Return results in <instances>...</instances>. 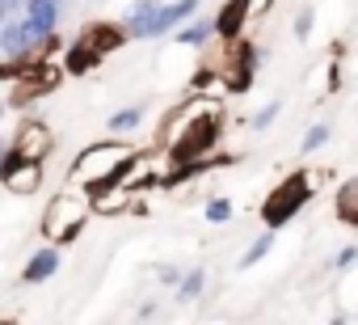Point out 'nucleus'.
<instances>
[{
  "label": "nucleus",
  "mask_w": 358,
  "mask_h": 325,
  "mask_svg": "<svg viewBox=\"0 0 358 325\" xmlns=\"http://www.w3.org/2000/svg\"><path fill=\"white\" fill-rule=\"evenodd\" d=\"M139 152L127 144V139H101V144H89L68 170V186H85V191H106L110 182H118V174L131 165Z\"/></svg>",
  "instance_id": "1"
},
{
  "label": "nucleus",
  "mask_w": 358,
  "mask_h": 325,
  "mask_svg": "<svg viewBox=\"0 0 358 325\" xmlns=\"http://www.w3.org/2000/svg\"><path fill=\"white\" fill-rule=\"evenodd\" d=\"M93 195H85L80 186H64L51 203H47V212H43V220H38V233L51 241V245H64V241H72L80 228H85V220L93 216Z\"/></svg>",
  "instance_id": "2"
},
{
  "label": "nucleus",
  "mask_w": 358,
  "mask_h": 325,
  "mask_svg": "<svg viewBox=\"0 0 358 325\" xmlns=\"http://www.w3.org/2000/svg\"><path fill=\"white\" fill-rule=\"evenodd\" d=\"M308 199H312V178H308L303 170H295V174L282 178V182L270 191V199L262 203V220H266V228H282V224H291L295 212H299Z\"/></svg>",
  "instance_id": "3"
},
{
  "label": "nucleus",
  "mask_w": 358,
  "mask_h": 325,
  "mask_svg": "<svg viewBox=\"0 0 358 325\" xmlns=\"http://www.w3.org/2000/svg\"><path fill=\"white\" fill-rule=\"evenodd\" d=\"M211 114H220L211 97H186L182 106H173V110L160 118V135H156V144H160V148H177V144H182L203 118H211Z\"/></svg>",
  "instance_id": "4"
},
{
  "label": "nucleus",
  "mask_w": 358,
  "mask_h": 325,
  "mask_svg": "<svg viewBox=\"0 0 358 325\" xmlns=\"http://www.w3.org/2000/svg\"><path fill=\"white\" fill-rule=\"evenodd\" d=\"M0 186H5L9 195H17V199H30V195L43 186V165L22 160L17 152L5 148V156H0Z\"/></svg>",
  "instance_id": "5"
},
{
  "label": "nucleus",
  "mask_w": 358,
  "mask_h": 325,
  "mask_svg": "<svg viewBox=\"0 0 358 325\" xmlns=\"http://www.w3.org/2000/svg\"><path fill=\"white\" fill-rule=\"evenodd\" d=\"M51 148H55V131L47 123H38V118L22 123L13 131V139H9V152H17L22 160H34V165H43V160L51 156Z\"/></svg>",
  "instance_id": "6"
},
{
  "label": "nucleus",
  "mask_w": 358,
  "mask_h": 325,
  "mask_svg": "<svg viewBox=\"0 0 358 325\" xmlns=\"http://www.w3.org/2000/svg\"><path fill=\"white\" fill-rule=\"evenodd\" d=\"M131 39V30L127 26H114V22H93V26H85V34L76 39V47H85L97 64L110 55V51H118L122 43Z\"/></svg>",
  "instance_id": "7"
},
{
  "label": "nucleus",
  "mask_w": 358,
  "mask_h": 325,
  "mask_svg": "<svg viewBox=\"0 0 358 325\" xmlns=\"http://www.w3.org/2000/svg\"><path fill=\"white\" fill-rule=\"evenodd\" d=\"M38 43H47V39H38V30L30 22L5 18V26H0V51H5V60H26V55H34Z\"/></svg>",
  "instance_id": "8"
},
{
  "label": "nucleus",
  "mask_w": 358,
  "mask_h": 325,
  "mask_svg": "<svg viewBox=\"0 0 358 325\" xmlns=\"http://www.w3.org/2000/svg\"><path fill=\"white\" fill-rule=\"evenodd\" d=\"M194 9H199V0H173V5H160V13H156V18H152L135 39H160V34H169L177 22H186Z\"/></svg>",
  "instance_id": "9"
},
{
  "label": "nucleus",
  "mask_w": 358,
  "mask_h": 325,
  "mask_svg": "<svg viewBox=\"0 0 358 325\" xmlns=\"http://www.w3.org/2000/svg\"><path fill=\"white\" fill-rule=\"evenodd\" d=\"M253 72H257V51L249 43H232V60H228V89L245 93L253 85Z\"/></svg>",
  "instance_id": "10"
},
{
  "label": "nucleus",
  "mask_w": 358,
  "mask_h": 325,
  "mask_svg": "<svg viewBox=\"0 0 358 325\" xmlns=\"http://www.w3.org/2000/svg\"><path fill=\"white\" fill-rule=\"evenodd\" d=\"M156 174H160V165H156V156H148V152H139L131 165L118 174V182H110V186H118V191H143L148 182H156Z\"/></svg>",
  "instance_id": "11"
},
{
  "label": "nucleus",
  "mask_w": 358,
  "mask_h": 325,
  "mask_svg": "<svg viewBox=\"0 0 358 325\" xmlns=\"http://www.w3.org/2000/svg\"><path fill=\"white\" fill-rule=\"evenodd\" d=\"M26 22L38 30V39H55L59 5H55V0H30V5H26Z\"/></svg>",
  "instance_id": "12"
},
{
  "label": "nucleus",
  "mask_w": 358,
  "mask_h": 325,
  "mask_svg": "<svg viewBox=\"0 0 358 325\" xmlns=\"http://www.w3.org/2000/svg\"><path fill=\"white\" fill-rule=\"evenodd\" d=\"M55 270H59V249H38V254L26 262V270H22V283H47Z\"/></svg>",
  "instance_id": "13"
},
{
  "label": "nucleus",
  "mask_w": 358,
  "mask_h": 325,
  "mask_svg": "<svg viewBox=\"0 0 358 325\" xmlns=\"http://www.w3.org/2000/svg\"><path fill=\"white\" fill-rule=\"evenodd\" d=\"M333 212H337V220H341V224L358 228V178H350V182H341V186H337Z\"/></svg>",
  "instance_id": "14"
},
{
  "label": "nucleus",
  "mask_w": 358,
  "mask_h": 325,
  "mask_svg": "<svg viewBox=\"0 0 358 325\" xmlns=\"http://www.w3.org/2000/svg\"><path fill=\"white\" fill-rule=\"evenodd\" d=\"M215 34H220L215 18H199V22H190L182 34H177V43H186V47H203V43H211Z\"/></svg>",
  "instance_id": "15"
},
{
  "label": "nucleus",
  "mask_w": 358,
  "mask_h": 325,
  "mask_svg": "<svg viewBox=\"0 0 358 325\" xmlns=\"http://www.w3.org/2000/svg\"><path fill=\"white\" fill-rule=\"evenodd\" d=\"M156 13H160V0H135V5L127 9V22H122V26H127V30H131V39H135V34H139Z\"/></svg>",
  "instance_id": "16"
},
{
  "label": "nucleus",
  "mask_w": 358,
  "mask_h": 325,
  "mask_svg": "<svg viewBox=\"0 0 358 325\" xmlns=\"http://www.w3.org/2000/svg\"><path fill=\"white\" fill-rule=\"evenodd\" d=\"M270 245H274V228H266V233H262V237H257V241H253V245L245 249L241 266H257V262H262V258L270 254Z\"/></svg>",
  "instance_id": "17"
},
{
  "label": "nucleus",
  "mask_w": 358,
  "mask_h": 325,
  "mask_svg": "<svg viewBox=\"0 0 358 325\" xmlns=\"http://www.w3.org/2000/svg\"><path fill=\"white\" fill-rule=\"evenodd\" d=\"M203 287H207V270L199 266V270H190V275L182 279V287H177V300H194Z\"/></svg>",
  "instance_id": "18"
},
{
  "label": "nucleus",
  "mask_w": 358,
  "mask_h": 325,
  "mask_svg": "<svg viewBox=\"0 0 358 325\" xmlns=\"http://www.w3.org/2000/svg\"><path fill=\"white\" fill-rule=\"evenodd\" d=\"M139 118H143V110H139V106H131V110H118V114H114L106 127L122 135V131H135V127H139Z\"/></svg>",
  "instance_id": "19"
},
{
  "label": "nucleus",
  "mask_w": 358,
  "mask_h": 325,
  "mask_svg": "<svg viewBox=\"0 0 358 325\" xmlns=\"http://www.w3.org/2000/svg\"><path fill=\"white\" fill-rule=\"evenodd\" d=\"M324 144H329V127H324V123H316V127L303 135V152H316V148H324Z\"/></svg>",
  "instance_id": "20"
},
{
  "label": "nucleus",
  "mask_w": 358,
  "mask_h": 325,
  "mask_svg": "<svg viewBox=\"0 0 358 325\" xmlns=\"http://www.w3.org/2000/svg\"><path fill=\"white\" fill-rule=\"evenodd\" d=\"M207 220H211V224L232 220V203H228V199H211V203H207Z\"/></svg>",
  "instance_id": "21"
},
{
  "label": "nucleus",
  "mask_w": 358,
  "mask_h": 325,
  "mask_svg": "<svg viewBox=\"0 0 358 325\" xmlns=\"http://www.w3.org/2000/svg\"><path fill=\"white\" fill-rule=\"evenodd\" d=\"M278 110H282V102H270V106H262V110L253 114V131H262V127H270V123L278 118Z\"/></svg>",
  "instance_id": "22"
},
{
  "label": "nucleus",
  "mask_w": 358,
  "mask_h": 325,
  "mask_svg": "<svg viewBox=\"0 0 358 325\" xmlns=\"http://www.w3.org/2000/svg\"><path fill=\"white\" fill-rule=\"evenodd\" d=\"M308 34H312V9H303V13H299V18H295V39H299V43H303V39H308Z\"/></svg>",
  "instance_id": "23"
},
{
  "label": "nucleus",
  "mask_w": 358,
  "mask_h": 325,
  "mask_svg": "<svg viewBox=\"0 0 358 325\" xmlns=\"http://www.w3.org/2000/svg\"><path fill=\"white\" fill-rule=\"evenodd\" d=\"M156 275H160V283H169V287H182V279H186L182 270H177V266H160Z\"/></svg>",
  "instance_id": "24"
},
{
  "label": "nucleus",
  "mask_w": 358,
  "mask_h": 325,
  "mask_svg": "<svg viewBox=\"0 0 358 325\" xmlns=\"http://www.w3.org/2000/svg\"><path fill=\"white\" fill-rule=\"evenodd\" d=\"M350 262H358V245H350V249H341V254L333 258V266H350Z\"/></svg>",
  "instance_id": "25"
},
{
  "label": "nucleus",
  "mask_w": 358,
  "mask_h": 325,
  "mask_svg": "<svg viewBox=\"0 0 358 325\" xmlns=\"http://www.w3.org/2000/svg\"><path fill=\"white\" fill-rule=\"evenodd\" d=\"M30 5V0H0V9H5V13H17V9H26Z\"/></svg>",
  "instance_id": "26"
},
{
  "label": "nucleus",
  "mask_w": 358,
  "mask_h": 325,
  "mask_svg": "<svg viewBox=\"0 0 358 325\" xmlns=\"http://www.w3.org/2000/svg\"><path fill=\"white\" fill-rule=\"evenodd\" d=\"M55 5H59V0H55Z\"/></svg>",
  "instance_id": "27"
}]
</instances>
